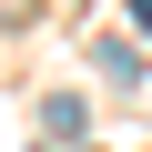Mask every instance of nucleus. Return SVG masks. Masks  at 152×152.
<instances>
[]
</instances>
